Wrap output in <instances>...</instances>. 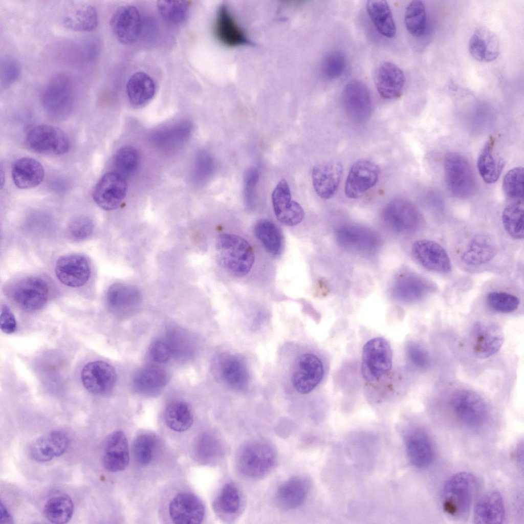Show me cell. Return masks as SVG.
Here are the masks:
<instances>
[{"instance_id": "cell-1", "label": "cell", "mask_w": 524, "mask_h": 524, "mask_svg": "<svg viewBox=\"0 0 524 524\" xmlns=\"http://www.w3.org/2000/svg\"><path fill=\"white\" fill-rule=\"evenodd\" d=\"M478 489L476 477L468 472L457 473L445 484L442 494L443 511L456 518L466 516L469 512Z\"/></svg>"}, {"instance_id": "cell-2", "label": "cell", "mask_w": 524, "mask_h": 524, "mask_svg": "<svg viewBox=\"0 0 524 524\" xmlns=\"http://www.w3.org/2000/svg\"><path fill=\"white\" fill-rule=\"evenodd\" d=\"M216 250L221 266L235 276H245L253 265V249L240 236L228 233L219 235L216 241Z\"/></svg>"}, {"instance_id": "cell-3", "label": "cell", "mask_w": 524, "mask_h": 524, "mask_svg": "<svg viewBox=\"0 0 524 524\" xmlns=\"http://www.w3.org/2000/svg\"><path fill=\"white\" fill-rule=\"evenodd\" d=\"M75 89L72 79L62 73L53 75L41 93L40 102L46 114L55 120H62L72 113L75 104Z\"/></svg>"}, {"instance_id": "cell-4", "label": "cell", "mask_w": 524, "mask_h": 524, "mask_svg": "<svg viewBox=\"0 0 524 524\" xmlns=\"http://www.w3.org/2000/svg\"><path fill=\"white\" fill-rule=\"evenodd\" d=\"M276 456L273 447L269 443L254 441L246 444L239 451L237 458V468L247 477H260L272 468Z\"/></svg>"}, {"instance_id": "cell-5", "label": "cell", "mask_w": 524, "mask_h": 524, "mask_svg": "<svg viewBox=\"0 0 524 524\" xmlns=\"http://www.w3.org/2000/svg\"><path fill=\"white\" fill-rule=\"evenodd\" d=\"M392 351L384 338L376 337L364 345L362 353L361 370L368 382L378 381L384 377L392 367Z\"/></svg>"}, {"instance_id": "cell-6", "label": "cell", "mask_w": 524, "mask_h": 524, "mask_svg": "<svg viewBox=\"0 0 524 524\" xmlns=\"http://www.w3.org/2000/svg\"><path fill=\"white\" fill-rule=\"evenodd\" d=\"M444 167L446 185L452 194L464 198L474 192L475 177L465 157L455 152H449L445 157Z\"/></svg>"}, {"instance_id": "cell-7", "label": "cell", "mask_w": 524, "mask_h": 524, "mask_svg": "<svg viewBox=\"0 0 524 524\" xmlns=\"http://www.w3.org/2000/svg\"><path fill=\"white\" fill-rule=\"evenodd\" d=\"M9 294L20 308L32 311L45 305L48 300L49 289L44 279L29 276L14 282L9 290Z\"/></svg>"}, {"instance_id": "cell-8", "label": "cell", "mask_w": 524, "mask_h": 524, "mask_svg": "<svg viewBox=\"0 0 524 524\" xmlns=\"http://www.w3.org/2000/svg\"><path fill=\"white\" fill-rule=\"evenodd\" d=\"M450 404L457 419L469 427L482 425L488 416V408L484 400L476 393L461 389L454 392Z\"/></svg>"}, {"instance_id": "cell-9", "label": "cell", "mask_w": 524, "mask_h": 524, "mask_svg": "<svg viewBox=\"0 0 524 524\" xmlns=\"http://www.w3.org/2000/svg\"><path fill=\"white\" fill-rule=\"evenodd\" d=\"M27 146L34 152L55 155L67 153L69 141L59 128L49 125H38L31 128L26 137Z\"/></svg>"}, {"instance_id": "cell-10", "label": "cell", "mask_w": 524, "mask_h": 524, "mask_svg": "<svg viewBox=\"0 0 524 524\" xmlns=\"http://www.w3.org/2000/svg\"><path fill=\"white\" fill-rule=\"evenodd\" d=\"M324 375L323 365L315 355L305 353L296 359L293 368L292 381L296 390L306 395L320 383Z\"/></svg>"}, {"instance_id": "cell-11", "label": "cell", "mask_w": 524, "mask_h": 524, "mask_svg": "<svg viewBox=\"0 0 524 524\" xmlns=\"http://www.w3.org/2000/svg\"><path fill=\"white\" fill-rule=\"evenodd\" d=\"M125 178L117 172L105 173L94 188L93 198L95 203L105 210L117 208L124 199L127 192Z\"/></svg>"}, {"instance_id": "cell-12", "label": "cell", "mask_w": 524, "mask_h": 524, "mask_svg": "<svg viewBox=\"0 0 524 524\" xmlns=\"http://www.w3.org/2000/svg\"><path fill=\"white\" fill-rule=\"evenodd\" d=\"M342 100L347 115L358 123L366 121L370 116L372 100L369 91L361 81L355 79L344 86Z\"/></svg>"}, {"instance_id": "cell-13", "label": "cell", "mask_w": 524, "mask_h": 524, "mask_svg": "<svg viewBox=\"0 0 524 524\" xmlns=\"http://www.w3.org/2000/svg\"><path fill=\"white\" fill-rule=\"evenodd\" d=\"M380 169L373 161L361 159L351 166L345 182V193L349 198L357 199L378 181Z\"/></svg>"}, {"instance_id": "cell-14", "label": "cell", "mask_w": 524, "mask_h": 524, "mask_svg": "<svg viewBox=\"0 0 524 524\" xmlns=\"http://www.w3.org/2000/svg\"><path fill=\"white\" fill-rule=\"evenodd\" d=\"M58 279L65 286L80 287L84 285L91 275V266L87 258L81 254H68L60 257L55 269Z\"/></svg>"}, {"instance_id": "cell-15", "label": "cell", "mask_w": 524, "mask_h": 524, "mask_svg": "<svg viewBox=\"0 0 524 524\" xmlns=\"http://www.w3.org/2000/svg\"><path fill=\"white\" fill-rule=\"evenodd\" d=\"M274 212L277 219L287 226H294L303 220L304 212L301 205L292 200L289 186L285 179L277 184L272 194Z\"/></svg>"}, {"instance_id": "cell-16", "label": "cell", "mask_w": 524, "mask_h": 524, "mask_svg": "<svg viewBox=\"0 0 524 524\" xmlns=\"http://www.w3.org/2000/svg\"><path fill=\"white\" fill-rule=\"evenodd\" d=\"M213 34L222 45L235 48L248 43L249 40L229 8L224 4L220 6L213 25Z\"/></svg>"}, {"instance_id": "cell-17", "label": "cell", "mask_w": 524, "mask_h": 524, "mask_svg": "<svg viewBox=\"0 0 524 524\" xmlns=\"http://www.w3.org/2000/svg\"><path fill=\"white\" fill-rule=\"evenodd\" d=\"M411 251L415 259L430 271L446 273L451 270L450 258L445 249L439 243L429 239L416 241Z\"/></svg>"}, {"instance_id": "cell-18", "label": "cell", "mask_w": 524, "mask_h": 524, "mask_svg": "<svg viewBox=\"0 0 524 524\" xmlns=\"http://www.w3.org/2000/svg\"><path fill=\"white\" fill-rule=\"evenodd\" d=\"M110 24L115 37L125 45L136 41L141 29L139 11L135 7L130 5L119 7L112 16Z\"/></svg>"}, {"instance_id": "cell-19", "label": "cell", "mask_w": 524, "mask_h": 524, "mask_svg": "<svg viewBox=\"0 0 524 524\" xmlns=\"http://www.w3.org/2000/svg\"><path fill=\"white\" fill-rule=\"evenodd\" d=\"M115 368L103 361L85 364L81 372V381L85 389L96 395L105 394L114 387L116 381Z\"/></svg>"}, {"instance_id": "cell-20", "label": "cell", "mask_w": 524, "mask_h": 524, "mask_svg": "<svg viewBox=\"0 0 524 524\" xmlns=\"http://www.w3.org/2000/svg\"><path fill=\"white\" fill-rule=\"evenodd\" d=\"M170 516L175 523H201L204 517L205 509L202 501L190 492H181L170 501Z\"/></svg>"}, {"instance_id": "cell-21", "label": "cell", "mask_w": 524, "mask_h": 524, "mask_svg": "<svg viewBox=\"0 0 524 524\" xmlns=\"http://www.w3.org/2000/svg\"><path fill=\"white\" fill-rule=\"evenodd\" d=\"M375 84L380 96L385 99L399 97L405 84V77L402 70L392 62L386 61L376 69Z\"/></svg>"}, {"instance_id": "cell-22", "label": "cell", "mask_w": 524, "mask_h": 524, "mask_svg": "<svg viewBox=\"0 0 524 524\" xmlns=\"http://www.w3.org/2000/svg\"><path fill=\"white\" fill-rule=\"evenodd\" d=\"M69 445L67 434L61 431L54 430L34 440L30 445L29 452L34 461L47 462L62 455Z\"/></svg>"}, {"instance_id": "cell-23", "label": "cell", "mask_w": 524, "mask_h": 524, "mask_svg": "<svg viewBox=\"0 0 524 524\" xmlns=\"http://www.w3.org/2000/svg\"><path fill=\"white\" fill-rule=\"evenodd\" d=\"M386 222L394 229L409 232L416 229L421 223V217L416 208L402 199L391 201L384 211Z\"/></svg>"}, {"instance_id": "cell-24", "label": "cell", "mask_w": 524, "mask_h": 524, "mask_svg": "<svg viewBox=\"0 0 524 524\" xmlns=\"http://www.w3.org/2000/svg\"><path fill=\"white\" fill-rule=\"evenodd\" d=\"M129 460L128 444L127 438L121 431L111 433L105 443L102 463L108 471L115 472L124 470Z\"/></svg>"}, {"instance_id": "cell-25", "label": "cell", "mask_w": 524, "mask_h": 524, "mask_svg": "<svg viewBox=\"0 0 524 524\" xmlns=\"http://www.w3.org/2000/svg\"><path fill=\"white\" fill-rule=\"evenodd\" d=\"M342 173V165L339 162L330 161L319 164L313 169V185L320 198L329 199L336 192Z\"/></svg>"}, {"instance_id": "cell-26", "label": "cell", "mask_w": 524, "mask_h": 524, "mask_svg": "<svg viewBox=\"0 0 524 524\" xmlns=\"http://www.w3.org/2000/svg\"><path fill=\"white\" fill-rule=\"evenodd\" d=\"M407 457L412 465L423 468L428 466L433 459V449L428 435L419 428L408 432L405 437Z\"/></svg>"}, {"instance_id": "cell-27", "label": "cell", "mask_w": 524, "mask_h": 524, "mask_svg": "<svg viewBox=\"0 0 524 524\" xmlns=\"http://www.w3.org/2000/svg\"><path fill=\"white\" fill-rule=\"evenodd\" d=\"M473 330L474 351L479 357L487 358L500 349L504 342V335L498 325L477 323Z\"/></svg>"}, {"instance_id": "cell-28", "label": "cell", "mask_w": 524, "mask_h": 524, "mask_svg": "<svg viewBox=\"0 0 524 524\" xmlns=\"http://www.w3.org/2000/svg\"><path fill=\"white\" fill-rule=\"evenodd\" d=\"M505 516L503 497L496 491L486 493L476 503L473 513L475 523H500Z\"/></svg>"}, {"instance_id": "cell-29", "label": "cell", "mask_w": 524, "mask_h": 524, "mask_svg": "<svg viewBox=\"0 0 524 524\" xmlns=\"http://www.w3.org/2000/svg\"><path fill=\"white\" fill-rule=\"evenodd\" d=\"M12 178L17 188L28 189L39 185L44 178V169L37 160L30 157L16 160L12 167Z\"/></svg>"}, {"instance_id": "cell-30", "label": "cell", "mask_w": 524, "mask_h": 524, "mask_svg": "<svg viewBox=\"0 0 524 524\" xmlns=\"http://www.w3.org/2000/svg\"><path fill=\"white\" fill-rule=\"evenodd\" d=\"M310 485L302 477L295 476L283 483L278 488L276 498L279 506L285 510H294L305 501Z\"/></svg>"}, {"instance_id": "cell-31", "label": "cell", "mask_w": 524, "mask_h": 524, "mask_svg": "<svg viewBox=\"0 0 524 524\" xmlns=\"http://www.w3.org/2000/svg\"><path fill=\"white\" fill-rule=\"evenodd\" d=\"M219 374L223 382L235 390H243L248 384V370L245 363L236 356L222 357L219 362Z\"/></svg>"}, {"instance_id": "cell-32", "label": "cell", "mask_w": 524, "mask_h": 524, "mask_svg": "<svg viewBox=\"0 0 524 524\" xmlns=\"http://www.w3.org/2000/svg\"><path fill=\"white\" fill-rule=\"evenodd\" d=\"M397 296L407 302L417 301L433 292V283L422 276L413 273L402 275L396 286Z\"/></svg>"}, {"instance_id": "cell-33", "label": "cell", "mask_w": 524, "mask_h": 524, "mask_svg": "<svg viewBox=\"0 0 524 524\" xmlns=\"http://www.w3.org/2000/svg\"><path fill=\"white\" fill-rule=\"evenodd\" d=\"M469 51L471 56L478 61H493L499 53L498 40L489 30L479 29L470 39Z\"/></svg>"}, {"instance_id": "cell-34", "label": "cell", "mask_w": 524, "mask_h": 524, "mask_svg": "<svg viewBox=\"0 0 524 524\" xmlns=\"http://www.w3.org/2000/svg\"><path fill=\"white\" fill-rule=\"evenodd\" d=\"M98 21L96 8L91 4H74L64 16L65 26L73 31L91 32L97 27Z\"/></svg>"}, {"instance_id": "cell-35", "label": "cell", "mask_w": 524, "mask_h": 524, "mask_svg": "<svg viewBox=\"0 0 524 524\" xmlns=\"http://www.w3.org/2000/svg\"><path fill=\"white\" fill-rule=\"evenodd\" d=\"M126 91L130 104L135 107H140L152 99L156 92V85L148 74L138 72L128 79Z\"/></svg>"}, {"instance_id": "cell-36", "label": "cell", "mask_w": 524, "mask_h": 524, "mask_svg": "<svg viewBox=\"0 0 524 524\" xmlns=\"http://www.w3.org/2000/svg\"><path fill=\"white\" fill-rule=\"evenodd\" d=\"M141 295L135 287L123 283L111 285L106 293L109 307L114 311L123 313L134 309L139 302Z\"/></svg>"}, {"instance_id": "cell-37", "label": "cell", "mask_w": 524, "mask_h": 524, "mask_svg": "<svg viewBox=\"0 0 524 524\" xmlns=\"http://www.w3.org/2000/svg\"><path fill=\"white\" fill-rule=\"evenodd\" d=\"M495 140L490 137L481 151L477 162L478 172L488 184L496 182L504 167V161L494 152Z\"/></svg>"}, {"instance_id": "cell-38", "label": "cell", "mask_w": 524, "mask_h": 524, "mask_svg": "<svg viewBox=\"0 0 524 524\" xmlns=\"http://www.w3.org/2000/svg\"><path fill=\"white\" fill-rule=\"evenodd\" d=\"M495 254V245L488 235L474 236L464 251L462 259L469 266H480L491 260Z\"/></svg>"}, {"instance_id": "cell-39", "label": "cell", "mask_w": 524, "mask_h": 524, "mask_svg": "<svg viewBox=\"0 0 524 524\" xmlns=\"http://www.w3.org/2000/svg\"><path fill=\"white\" fill-rule=\"evenodd\" d=\"M368 14L377 31L382 36L392 38L396 27L391 11L385 1H369L367 2Z\"/></svg>"}, {"instance_id": "cell-40", "label": "cell", "mask_w": 524, "mask_h": 524, "mask_svg": "<svg viewBox=\"0 0 524 524\" xmlns=\"http://www.w3.org/2000/svg\"><path fill=\"white\" fill-rule=\"evenodd\" d=\"M74 512V504L71 497L65 493H56L47 500L43 508L46 518L54 523H67Z\"/></svg>"}, {"instance_id": "cell-41", "label": "cell", "mask_w": 524, "mask_h": 524, "mask_svg": "<svg viewBox=\"0 0 524 524\" xmlns=\"http://www.w3.org/2000/svg\"><path fill=\"white\" fill-rule=\"evenodd\" d=\"M166 372L160 368L148 367L139 372L134 379V385L140 394L153 395L160 391L167 382Z\"/></svg>"}, {"instance_id": "cell-42", "label": "cell", "mask_w": 524, "mask_h": 524, "mask_svg": "<svg viewBox=\"0 0 524 524\" xmlns=\"http://www.w3.org/2000/svg\"><path fill=\"white\" fill-rule=\"evenodd\" d=\"M254 230L255 236L269 253L274 256L281 253L282 235L275 224L267 219H260L256 222Z\"/></svg>"}, {"instance_id": "cell-43", "label": "cell", "mask_w": 524, "mask_h": 524, "mask_svg": "<svg viewBox=\"0 0 524 524\" xmlns=\"http://www.w3.org/2000/svg\"><path fill=\"white\" fill-rule=\"evenodd\" d=\"M164 420L167 426L175 431L188 429L193 423V415L189 405L183 401H174L166 408Z\"/></svg>"}, {"instance_id": "cell-44", "label": "cell", "mask_w": 524, "mask_h": 524, "mask_svg": "<svg viewBox=\"0 0 524 524\" xmlns=\"http://www.w3.org/2000/svg\"><path fill=\"white\" fill-rule=\"evenodd\" d=\"M404 22L408 32L414 37L423 36L427 26L426 10L421 1H411L407 6Z\"/></svg>"}, {"instance_id": "cell-45", "label": "cell", "mask_w": 524, "mask_h": 524, "mask_svg": "<svg viewBox=\"0 0 524 524\" xmlns=\"http://www.w3.org/2000/svg\"><path fill=\"white\" fill-rule=\"evenodd\" d=\"M504 227L509 235L513 238H523V206L518 202L507 206L502 213Z\"/></svg>"}, {"instance_id": "cell-46", "label": "cell", "mask_w": 524, "mask_h": 524, "mask_svg": "<svg viewBox=\"0 0 524 524\" xmlns=\"http://www.w3.org/2000/svg\"><path fill=\"white\" fill-rule=\"evenodd\" d=\"M139 160V154L135 147L125 146L120 148L114 158L116 172L126 179L135 172Z\"/></svg>"}, {"instance_id": "cell-47", "label": "cell", "mask_w": 524, "mask_h": 524, "mask_svg": "<svg viewBox=\"0 0 524 524\" xmlns=\"http://www.w3.org/2000/svg\"><path fill=\"white\" fill-rule=\"evenodd\" d=\"M158 10L162 18L167 23L179 24L185 20L189 12V5L186 1H160Z\"/></svg>"}, {"instance_id": "cell-48", "label": "cell", "mask_w": 524, "mask_h": 524, "mask_svg": "<svg viewBox=\"0 0 524 524\" xmlns=\"http://www.w3.org/2000/svg\"><path fill=\"white\" fill-rule=\"evenodd\" d=\"M241 504L239 491L236 486L231 483L227 484L223 487L215 501L218 510L226 515L237 513Z\"/></svg>"}, {"instance_id": "cell-49", "label": "cell", "mask_w": 524, "mask_h": 524, "mask_svg": "<svg viewBox=\"0 0 524 524\" xmlns=\"http://www.w3.org/2000/svg\"><path fill=\"white\" fill-rule=\"evenodd\" d=\"M523 168L517 167L510 169L505 176L503 189L509 198L519 200L523 196Z\"/></svg>"}, {"instance_id": "cell-50", "label": "cell", "mask_w": 524, "mask_h": 524, "mask_svg": "<svg viewBox=\"0 0 524 524\" xmlns=\"http://www.w3.org/2000/svg\"><path fill=\"white\" fill-rule=\"evenodd\" d=\"M156 444L155 436L149 433L139 435L133 443V452L136 461L141 465L150 463L153 457Z\"/></svg>"}, {"instance_id": "cell-51", "label": "cell", "mask_w": 524, "mask_h": 524, "mask_svg": "<svg viewBox=\"0 0 524 524\" xmlns=\"http://www.w3.org/2000/svg\"><path fill=\"white\" fill-rule=\"evenodd\" d=\"M346 59L343 53L339 50H333L325 56L322 64V71L328 79H334L339 77L344 70Z\"/></svg>"}, {"instance_id": "cell-52", "label": "cell", "mask_w": 524, "mask_h": 524, "mask_svg": "<svg viewBox=\"0 0 524 524\" xmlns=\"http://www.w3.org/2000/svg\"><path fill=\"white\" fill-rule=\"evenodd\" d=\"M490 307L498 312L510 313L517 309L519 304V298L511 293L494 291L489 293L487 297Z\"/></svg>"}, {"instance_id": "cell-53", "label": "cell", "mask_w": 524, "mask_h": 524, "mask_svg": "<svg viewBox=\"0 0 524 524\" xmlns=\"http://www.w3.org/2000/svg\"><path fill=\"white\" fill-rule=\"evenodd\" d=\"M94 230L93 221L84 215L73 219L68 225V230L70 236L74 240L81 241L91 236Z\"/></svg>"}, {"instance_id": "cell-54", "label": "cell", "mask_w": 524, "mask_h": 524, "mask_svg": "<svg viewBox=\"0 0 524 524\" xmlns=\"http://www.w3.org/2000/svg\"><path fill=\"white\" fill-rule=\"evenodd\" d=\"M21 68L19 63L11 57L4 58L1 62V87L6 89L19 78Z\"/></svg>"}, {"instance_id": "cell-55", "label": "cell", "mask_w": 524, "mask_h": 524, "mask_svg": "<svg viewBox=\"0 0 524 524\" xmlns=\"http://www.w3.org/2000/svg\"><path fill=\"white\" fill-rule=\"evenodd\" d=\"M187 123L178 124L159 133L156 137L158 142L164 146H174L185 139L190 132V127Z\"/></svg>"}, {"instance_id": "cell-56", "label": "cell", "mask_w": 524, "mask_h": 524, "mask_svg": "<svg viewBox=\"0 0 524 524\" xmlns=\"http://www.w3.org/2000/svg\"><path fill=\"white\" fill-rule=\"evenodd\" d=\"M174 346L168 340L159 339L151 345L149 353L152 359L158 362H167L173 355Z\"/></svg>"}, {"instance_id": "cell-57", "label": "cell", "mask_w": 524, "mask_h": 524, "mask_svg": "<svg viewBox=\"0 0 524 524\" xmlns=\"http://www.w3.org/2000/svg\"><path fill=\"white\" fill-rule=\"evenodd\" d=\"M407 354L410 361L417 366L425 368L430 364L428 353L417 344L412 343L408 346Z\"/></svg>"}, {"instance_id": "cell-58", "label": "cell", "mask_w": 524, "mask_h": 524, "mask_svg": "<svg viewBox=\"0 0 524 524\" xmlns=\"http://www.w3.org/2000/svg\"><path fill=\"white\" fill-rule=\"evenodd\" d=\"M258 173L255 168H249L246 171L245 177V195L248 206H253L256 185L258 180Z\"/></svg>"}, {"instance_id": "cell-59", "label": "cell", "mask_w": 524, "mask_h": 524, "mask_svg": "<svg viewBox=\"0 0 524 524\" xmlns=\"http://www.w3.org/2000/svg\"><path fill=\"white\" fill-rule=\"evenodd\" d=\"M0 322L1 329L5 333H13L16 330L17 325L15 317L9 308L6 304L3 305L1 308Z\"/></svg>"}, {"instance_id": "cell-60", "label": "cell", "mask_w": 524, "mask_h": 524, "mask_svg": "<svg viewBox=\"0 0 524 524\" xmlns=\"http://www.w3.org/2000/svg\"><path fill=\"white\" fill-rule=\"evenodd\" d=\"M204 455L208 459L216 458L221 455V445L211 436H206L204 440Z\"/></svg>"}, {"instance_id": "cell-61", "label": "cell", "mask_w": 524, "mask_h": 524, "mask_svg": "<svg viewBox=\"0 0 524 524\" xmlns=\"http://www.w3.org/2000/svg\"><path fill=\"white\" fill-rule=\"evenodd\" d=\"M211 157L206 153L200 154L195 163V172L201 178L207 176L211 171L212 162Z\"/></svg>"}, {"instance_id": "cell-62", "label": "cell", "mask_w": 524, "mask_h": 524, "mask_svg": "<svg viewBox=\"0 0 524 524\" xmlns=\"http://www.w3.org/2000/svg\"><path fill=\"white\" fill-rule=\"evenodd\" d=\"M12 517L7 508L1 501V524L12 523Z\"/></svg>"}]
</instances>
